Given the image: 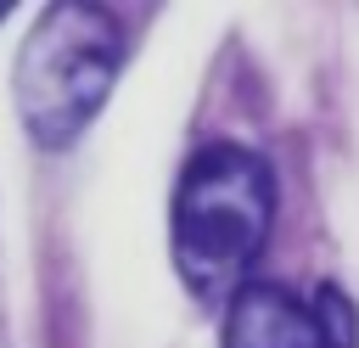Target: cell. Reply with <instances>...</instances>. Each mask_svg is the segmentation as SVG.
Listing matches in <instances>:
<instances>
[{
    "label": "cell",
    "instance_id": "1",
    "mask_svg": "<svg viewBox=\"0 0 359 348\" xmlns=\"http://www.w3.org/2000/svg\"><path fill=\"white\" fill-rule=\"evenodd\" d=\"M275 225V174L258 152L236 140L202 146L174 185V219L168 247L185 292L196 303H224L247 286V269L258 264Z\"/></svg>",
    "mask_w": 359,
    "mask_h": 348
},
{
    "label": "cell",
    "instance_id": "2",
    "mask_svg": "<svg viewBox=\"0 0 359 348\" xmlns=\"http://www.w3.org/2000/svg\"><path fill=\"white\" fill-rule=\"evenodd\" d=\"M123 22L90 0H56L34 17L17 51V112L45 152L73 146L107 107L123 67Z\"/></svg>",
    "mask_w": 359,
    "mask_h": 348
},
{
    "label": "cell",
    "instance_id": "3",
    "mask_svg": "<svg viewBox=\"0 0 359 348\" xmlns=\"http://www.w3.org/2000/svg\"><path fill=\"white\" fill-rule=\"evenodd\" d=\"M219 348H331L314 303L292 297L286 286L247 281L224 309V342Z\"/></svg>",
    "mask_w": 359,
    "mask_h": 348
},
{
    "label": "cell",
    "instance_id": "4",
    "mask_svg": "<svg viewBox=\"0 0 359 348\" xmlns=\"http://www.w3.org/2000/svg\"><path fill=\"white\" fill-rule=\"evenodd\" d=\"M314 314H320V326H325L331 348H359V326H353V309H348V297H342L337 286H320V297H314Z\"/></svg>",
    "mask_w": 359,
    "mask_h": 348
},
{
    "label": "cell",
    "instance_id": "5",
    "mask_svg": "<svg viewBox=\"0 0 359 348\" xmlns=\"http://www.w3.org/2000/svg\"><path fill=\"white\" fill-rule=\"evenodd\" d=\"M0 22H6V6H0Z\"/></svg>",
    "mask_w": 359,
    "mask_h": 348
}]
</instances>
